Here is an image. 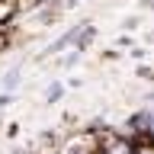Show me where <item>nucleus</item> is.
I'll use <instances>...</instances> for the list:
<instances>
[{
  "label": "nucleus",
  "instance_id": "1",
  "mask_svg": "<svg viewBox=\"0 0 154 154\" xmlns=\"http://www.w3.org/2000/svg\"><path fill=\"white\" fill-rule=\"evenodd\" d=\"M100 154H135V141H128L125 135H103Z\"/></svg>",
  "mask_w": 154,
  "mask_h": 154
},
{
  "label": "nucleus",
  "instance_id": "2",
  "mask_svg": "<svg viewBox=\"0 0 154 154\" xmlns=\"http://www.w3.org/2000/svg\"><path fill=\"white\" fill-rule=\"evenodd\" d=\"M135 154H154V138H141L135 144Z\"/></svg>",
  "mask_w": 154,
  "mask_h": 154
},
{
  "label": "nucleus",
  "instance_id": "3",
  "mask_svg": "<svg viewBox=\"0 0 154 154\" xmlns=\"http://www.w3.org/2000/svg\"><path fill=\"white\" fill-rule=\"evenodd\" d=\"M16 84H19V67H13V71L3 77V90H13Z\"/></svg>",
  "mask_w": 154,
  "mask_h": 154
},
{
  "label": "nucleus",
  "instance_id": "4",
  "mask_svg": "<svg viewBox=\"0 0 154 154\" xmlns=\"http://www.w3.org/2000/svg\"><path fill=\"white\" fill-rule=\"evenodd\" d=\"M58 96H61V87L55 84V87H51V90H48V103H51V100H58Z\"/></svg>",
  "mask_w": 154,
  "mask_h": 154
},
{
  "label": "nucleus",
  "instance_id": "5",
  "mask_svg": "<svg viewBox=\"0 0 154 154\" xmlns=\"http://www.w3.org/2000/svg\"><path fill=\"white\" fill-rule=\"evenodd\" d=\"M7 103H10V96H7V93H0V109H3Z\"/></svg>",
  "mask_w": 154,
  "mask_h": 154
}]
</instances>
